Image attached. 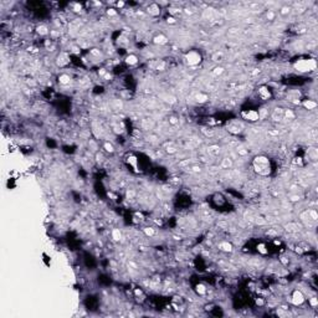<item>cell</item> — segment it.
Returning <instances> with one entry per match:
<instances>
[{"label":"cell","mask_w":318,"mask_h":318,"mask_svg":"<svg viewBox=\"0 0 318 318\" xmlns=\"http://www.w3.org/2000/svg\"><path fill=\"white\" fill-rule=\"evenodd\" d=\"M252 166L255 173L261 176H267L271 174V163L266 155H257L252 161Z\"/></svg>","instance_id":"cell-1"},{"label":"cell","mask_w":318,"mask_h":318,"mask_svg":"<svg viewBox=\"0 0 318 318\" xmlns=\"http://www.w3.org/2000/svg\"><path fill=\"white\" fill-rule=\"evenodd\" d=\"M201 60H203L201 54L199 52V51H196V50H190V51H188V52L184 55L185 64L188 66H190V67H195L198 65H200Z\"/></svg>","instance_id":"cell-2"},{"label":"cell","mask_w":318,"mask_h":318,"mask_svg":"<svg viewBox=\"0 0 318 318\" xmlns=\"http://www.w3.org/2000/svg\"><path fill=\"white\" fill-rule=\"evenodd\" d=\"M295 69L300 72H310L316 69V61L308 59V60H298L295 64Z\"/></svg>","instance_id":"cell-3"},{"label":"cell","mask_w":318,"mask_h":318,"mask_svg":"<svg viewBox=\"0 0 318 318\" xmlns=\"http://www.w3.org/2000/svg\"><path fill=\"white\" fill-rule=\"evenodd\" d=\"M305 301H306V297L303 295V292H302L301 290H295L293 292H292V295H291V302H292V305H295V306H302L305 303Z\"/></svg>","instance_id":"cell-4"},{"label":"cell","mask_w":318,"mask_h":318,"mask_svg":"<svg viewBox=\"0 0 318 318\" xmlns=\"http://www.w3.org/2000/svg\"><path fill=\"white\" fill-rule=\"evenodd\" d=\"M227 131L232 133V134H239V133H241L242 132V129H244V124L241 122H239V121H232L230 123H227Z\"/></svg>","instance_id":"cell-5"},{"label":"cell","mask_w":318,"mask_h":318,"mask_svg":"<svg viewBox=\"0 0 318 318\" xmlns=\"http://www.w3.org/2000/svg\"><path fill=\"white\" fill-rule=\"evenodd\" d=\"M242 117L246 119V121L256 122V121H259V118H260V113L257 111H255V109H249V111L242 113Z\"/></svg>","instance_id":"cell-6"},{"label":"cell","mask_w":318,"mask_h":318,"mask_svg":"<svg viewBox=\"0 0 318 318\" xmlns=\"http://www.w3.org/2000/svg\"><path fill=\"white\" fill-rule=\"evenodd\" d=\"M56 64H57V66H60V67H65V66H67V65L70 64V57L67 56V54L61 52L59 56H57Z\"/></svg>","instance_id":"cell-7"},{"label":"cell","mask_w":318,"mask_h":318,"mask_svg":"<svg viewBox=\"0 0 318 318\" xmlns=\"http://www.w3.org/2000/svg\"><path fill=\"white\" fill-rule=\"evenodd\" d=\"M147 11L149 15H152V16H157V15L160 14V8H159V4L157 3H150L148 5V8H147Z\"/></svg>","instance_id":"cell-8"},{"label":"cell","mask_w":318,"mask_h":318,"mask_svg":"<svg viewBox=\"0 0 318 318\" xmlns=\"http://www.w3.org/2000/svg\"><path fill=\"white\" fill-rule=\"evenodd\" d=\"M153 42L155 45H165V44H168V38H166L164 34H158L153 38Z\"/></svg>","instance_id":"cell-9"},{"label":"cell","mask_w":318,"mask_h":318,"mask_svg":"<svg viewBox=\"0 0 318 318\" xmlns=\"http://www.w3.org/2000/svg\"><path fill=\"white\" fill-rule=\"evenodd\" d=\"M57 80H59L60 82V85L62 86H67V85H70V82H71V76L69 74H60L59 77H57Z\"/></svg>","instance_id":"cell-10"},{"label":"cell","mask_w":318,"mask_h":318,"mask_svg":"<svg viewBox=\"0 0 318 318\" xmlns=\"http://www.w3.org/2000/svg\"><path fill=\"white\" fill-rule=\"evenodd\" d=\"M259 96L262 98V100H270L271 98V92L266 86H262L259 88Z\"/></svg>","instance_id":"cell-11"},{"label":"cell","mask_w":318,"mask_h":318,"mask_svg":"<svg viewBox=\"0 0 318 318\" xmlns=\"http://www.w3.org/2000/svg\"><path fill=\"white\" fill-rule=\"evenodd\" d=\"M283 111H285V109H282V108H275L272 116H271L273 121H276V122L282 121V119H283Z\"/></svg>","instance_id":"cell-12"},{"label":"cell","mask_w":318,"mask_h":318,"mask_svg":"<svg viewBox=\"0 0 318 318\" xmlns=\"http://www.w3.org/2000/svg\"><path fill=\"white\" fill-rule=\"evenodd\" d=\"M124 62H126L128 66H134V65L138 64V57H137V55H134V54H129V55L126 57Z\"/></svg>","instance_id":"cell-13"},{"label":"cell","mask_w":318,"mask_h":318,"mask_svg":"<svg viewBox=\"0 0 318 318\" xmlns=\"http://www.w3.org/2000/svg\"><path fill=\"white\" fill-rule=\"evenodd\" d=\"M219 249L221 251H225V252H231L232 251V245L229 242V241H222L219 244Z\"/></svg>","instance_id":"cell-14"},{"label":"cell","mask_w":318,"mask_h":318,"mask_svg":"<svg viewBox=\"0 0 318 318\" xmlns=\"http://www.w3.org/2000/svg\"><path fill=\"white\" fill-rule=\"evenodd\" d=\"M36 33H38L39 35H41V36H46V35L50 34V30L46 25H39V26L36 28Z\"/></svg>","instance_id":"cell-15"},{"label":"cell","mask_w":318,"mask_h":318,"mask_svg":"<svg viewBox=\"0 0 318 318\" xmlns=\"http://www.w3.org/2000/svg\"><path fill=\"white\" fill-rule=\"evenodd\" d=\"M195 100H196L198 103H205L208 100H209V96H208L206 93H204V92H199L195 96Z\"/></svg>","instance_id":"cell-16"},{"label":"cell","mask_w":318,"mask_h":318,"mask_svg":"<svg viewBox=\"0 0 318 318\" xmlns=\"http://www.w3.org/2000/svg\"><path fill=\"white\" fill-rule=\"evenodd\" d=\"M195 292L199 296H205L206 295V292H208V290H206V287H205V285H203V283H198L196 286H195Z\"/></svg>","instance_id":"cell-17"},{"label":"cell","mask_w":318,"mask_h":318,"mask_svg":"<svg viewBox=\"0 0 318 318\" xmlns=\"http://www.w3.org/2000/svg\"><path fill=\"white\" fill-rule=\"evenodd\" d=\"M302 106H303L306 109H314L317 107V102L312 101V100H305L302 102Z\"/></svg>","instance_id":"cell-18"},{"label":"cell","mask_w":318,"mask_h":318,"mask_svg":"<svg viewBox=\"0 0 318 318\" xmlns=\"http://www.w3.org/2000/svg\"><path fill=\"white\" fill-rule=\"evenodd\" d=\"M111 235H112V239L114 240V241H119V240L122 239V232L119 231V229H113Z\"/></svg>","instance_id":"cell-19"},{"label":"cell","mask_w":318,"mask_h":318,"mask_svg":"<svg viewBox=\"0 0 318 318\" xmlns=\"http://www.w3.org/2000/svg\"><path fill=\"white\" fill-rule=\"evenodd\" d=\"M221 168L224 169H229V168H231L232 166V160L230 158H224L222 161H221V164H220Z\"/></svg>","instance_id":"cell-20"},{"label":"cell","mask_w":318,"mask_h":318,"mask_svg":"<svg viewBox=\"0 0 318 318\" xmlns=\"http://www.w3.org/2000/svg\"><path fill=\"white\" fill-rule=\"evenodd\" d=\"M296 117V114L293 111H291V109H285L283 111V118H287V119H295Z\"/></svg>","instance_id":"cell-21"},{"label":"cell","mask_w":318,"mask_h":318,"mask_svg":"<svg viewBox=\"0 0 318 318\" xmlns=\"http://www.w3.org/2000/svg\"><path fill=\"white\" fill-rule=\"evenodd\" d=\"M103 148H105V150H106L107 153H109V154L114 153V147H113V144H112V143H109V142H105V144H103Z\"/></svg>","instance_id":"cell-22"},{"label":"cell","mask_w":318,"mask_h":318,"mask_svg":"<svg viewBox=\"0 0 318 318\" xmlns=\"http://www.w3.org/2000/svg\"><path fill=\"white\" fill-rule=\"evenodd\" d=\"M224 72H225V69H224L222 66H216L215 69L212 70V75L214 76H221Z\"/></svg>","instance_id":"cell-23"},{"label":"cell","mask_w":318,"mask_h":318,"mask_svg":"<svg viewBox=\"0 0 318 318\" xmlns=\"http://www.w3.org/2000/svg\"><path fill=\"white\" fill-rule=\"evenodd\" d=\"M276 16H277V14H276L273 10H268V11L266 13V18H267V20H270V21H273Z\"/></svg>","instance_id":"cell-24"},{"label":"cell","mask_w":318,"mask_h":318,"mask_svg":"<svg viewBox=\"0 0 318 318\" xmlns=\"http://www.w3.org/2000/svg\"><path fill=\"white\" fill-rule=\"evenodd\" d=\"M144 234L149 237H153L155 235V229L153 227H144Z\"/></svg>","instance_id":"cell-25"},{"label":"cell","mask_w":318,"mask_h":318,"mask_svg":"<svg viewBox=\"0 0 318 318\" xmlns=\"http://www.w3.org/2000/svg\"><path fill=\"white\" fill-rule=\"evenodd\" d=\"M257 251L260 252V254H262V255H266L268 252V250L266 249V245L265 244H259L257 245Z\"/></svg>","instance_id":"cell-26"},{"label":"cell","mask_w":318,"mask_h":318,"mask_svg":"<svg viewBox=\"0 0 318 318\" xmlns=\"http://www.w3.org/2000/svg\"><path fill=\"white\" fill-rule=\"evenodd\" d=\"M222 59H224L222 52H215L212 55V61H215V62H220V61H222Z\"/></svg>","instance_id":"cell-27"},{"label":"cell","mask_w":318,"mask_h":318,"mask_svg":"<svg viewBox=\"0 0 318 318\" xmlns=\"http://www.w3.org/2000/svg\"><path fill=\"white\" fill-rule=\"evenodd\" d=\"M90 54H91L92 56L97 57V59H100V57H102V51H101V50H98V49H92V50H90Z\"/></svg>","instance_id":"cell-28"},{"label":"cell","mask_w":318,"mask_h":318,"mask_svg":"<svg viewBox=\"0 0 318 318\" xmlns=\"http://www.w3.org/2000/svg\"><path fill=\"white\" fill-rule=\"evenodd\" d=\"M176 147H174L173 144H170V145H166L165 147V152L166 153H170V154H173V153H176Z\"/></svg>","instance_id":"cell-29"},{"label":"cell","mask_w":318,"mask_h":318,"mask_svg":"<svg viewBox=\"0 0 318 318\" xmlns=\"http://www.w3.org/2000/svg\"><path fill=\"white\" fill-rule=\"evenodd\" d=\"M308 303L311 305L312 308H314V307H317V305H318V298L317 297H312V298L308 300Z\"/></svg>","instance_id":"cell-30"},{"label":"cell","mask_w":318,"mask_h":318,"mask_svg":"<svg viewBox=\"0 0 318 318\" xmlns=\"http://www.w3.org/2000/svg\"><path fill=\"white\" fill-rule=\"evenodd\" d=\"M168 121H169V123H170V124H173V126H175V124H178V123H179V118H178V117H175V116H170V117L168 118Z\"/></svg>","instance_id":"cell-31"},{"label":"cell","mask_w":318,"mask_h":318,"mask_svg":"<svg viewBox=\"0 0 318 318\" xmlns=\"http://www.w3.org/2000/svg\"><path fill=\"white\" fill-rule=\"evenodd\" d=\"M290 11H291L290 6H282L280 9V14L281 15H287V14H290Z\"/></svg>","instance_id":"cell-32"},{"label":"cell","mask_w":318,"mask_h":318,"mask_svg":"<svg viewBox=\"0 0 318 318\" xmlns=\"http://www.w3.org/2000/svg\"><path fill=\"white\" fill-rule=\"evenodd\" d=\"M166 23H168V24H175L176 23V19L173 16V15H170V16L166 18Z\"/></svg>","instance_id":"cell-33"},{"label":"cell","mask_w":318,"mask_h":318,"mask_svg":"<svg viewBox=\"0 0 318 318\" xmlns=\"http://www.w3.org/2000/svg\"><path fill=\"white\" fill-rule=\"evenodd\" d=\"M107 14L109 15V16H116V15H117V11H116L114 9H108V10H107Z\"/></svg>","instance_id":"cell-34"},{"label":"cell","mask_w":318,"mask_h":318,"mask_svg":"<svg viewBox=\"0 0 318 318\" xmlns=\"http://www.w3.org/2000/svg\"><path fill=\"white\" fill-rule=\"evenodd\" d=\"M74 6H75V11H81V9H82V6H81V4H74Z\"/></svg>","instance_id":"cell-35"},{"label":"cell","mask_w":318,"mask_h":318,"mask_svg":"<svg viewBox=\"0 0 318 318\" xmlns=\"http://www.w3.org/2000/svg\"><path fill=\"white\" fill-rule=\"evenodd\" d=\"M256 305H257V306H263V305H265V301H263L262 298H257V300H256Z\"/></svg>","instance_id":"cell-36"},{"label":"cell","mask_w":318,"mask_h":318,"mask_svg":"<svg viewBox=\"0 0 318 318\" xmlns=\"http://www.w3.org/2000/svg\"><path fill=\"white\" fill-rule=\"evenodd\" d=\"M117 6H118V8H123V6H124V3H123V1H118V3H117Z\"/></svg>","instance_id":"cell-37"}]
</instances>
